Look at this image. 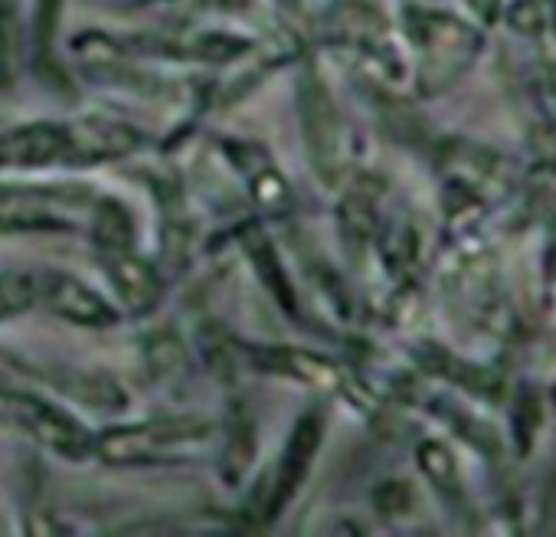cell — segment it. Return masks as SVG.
<instances>
[{
	"label": "cell",
	"mask_w": 556,
	"mask_h": 537,
	"mask_svg": "<svg viewBox=\"0 0 556 537\" xmlns=\"http://www.w3.org/2000/svg\"><path fill=\"white\" fill-rule=\"evenodd\" d=\"M138 148V132L105 122H37L0 135V167H47V164H96L125 158Z\"/></svg>",
	"instance_id": "cell-1"
},
{
	"label": "cell",
	"mask_w": 556,
	"mask_h": 537,
	"mask_svg": "<svg viewBox=\"0 0 556 537\" xmlns=\"http://www.w3.org/2000/svg\"><path fill=\"white\" fill-rule=\"evenodd\" d=\"M210 436L206 420L180 416V420H154L141 426H122L105 433L96 449L109 462H151V459H174L177 452L200 446Z\"/></svg>",
	"instance_id": "cell-2"
},
{
	"label": "cell",
	"mask_w": 556,
	"mask_h": 537,
	"mask_svg": "<svg viewBox=\"0 0 556 537\" xmlns=\"http://www.w3.org/2000/svg\"><path fill=\"white\" fill-rule=\"evenodd\" d=\"M0 423L37 436L66 459H83L92 449V439L70 413L34 397L30 390H17L14 384H0Z\"/></svg>",
	"instance_id": "cell-3"
},
{
	"label": "cell",
	"mask_w": 556,
	"mask_h": 537,
	"mask_svg": "<svg viewBox=\"0 0 556 537\" xmlns=\"http://www.w3.org/2000/svg\"><path fill=\"white\" fill-rule=\"evenodd\" d=\"M416 40L422 47L419 83L426 92H442L452 86L478 53V34L445 14H419Z\"/></svg>",
	"instance_id": "cell-4"
},
{
	"label": "cell",
	"mask_w": 556,
	"mask_h": 537,
	"mask_svg": "<svg viewBox=\"0 0 556 537\" xmlns=\"http://www.w3.org/2000/svg\"><path fill=\"white\" fill-rule=\"evenodd\" d=\"M318 442H321V416L318 413H308L295 426V433H292V439L286 446V455H282V462H278L275 475L265 478L268 482V501L262 504V514L258 517L275 514L278 508L289 501V495L302 485V478L308 475V465H312V455H315Z\"/></svg>",
	"instance_id": "cell-5"
},
{
	"label": "cell",
	"mask_w": 556,
	"mask_h": 537,
	"mask_svg": "<svg viewBox=\"0 0 556 537\" xmlns=\"http://www.w3.org/2000/svg\"><path fill=\"white\" fill-rule=\"evenodd\" d=\"M40 296L47 299V305L66 319V322H76V325H86V328H112L118 322L115 309L99 296L92 292L86 283L73 279V276H63V273H50L43 283H40Z\"/></svg>",
	"instance_id": "cell-6"
},
{
	"label": "cell",
	"mask_w": 556,
	"mask_h": 537,
	"mask_svg": "<svg viewBox=\"0 0 556 537\" xmlns=\"http://www.w3.org/2000/svg\"><path fill=\"white\" fill-rule=\"evenodd\" d=\"M109 276L115 283V292L138 312L151 309L161 286H157V276H154V268L138 259L131 249H118V252H109Z\"/></svg>",
	"instance_id": "cell-7"
},
{
	"label": "cell",
	"mask_w": 556,
	"mask_h": 537,
	"mask_svg": "<svg viewBox=\"0 0 556 537\" xmlns=\"http://www.w3.org/2000/svg\"><path fill=\"white\" fill-rule=\"evenodd\" d=\"M302 89H305L302 102H305V125H308V138L315 148V161H321V171H328V161L334 154V109L321 83H305Z\"/></svg>",
	"instance_id": "cell-8"
},
{
	"label": "cell",
	"mask_w": 556,
	"mask_h": 537,
	"mask_svg": "<svg viewBox=\"0 0 556 537\" xmlns=\"http://www.w3.org/2000/svg\"><path fill=\"white\" fill-rule=\"evenodd\" d=\"M40 296V279L30 273H11L0 276V319L21 315L24 309H30Z\"/></svg>",
	"instance_id": "cell-9"
},
{
	"label": "cell",
	"mask_w": 556,
	"mask_h": 537,
	"mask_svg": "<svg viewBox=\"0 0 556 537\" xmlns=\"http://www.w3.org/2000/svg\"><path fill=\"white\" fill-rule=\"evenodd\" d=\"M419 465H422V472L439 485V488H455V482H458V469H455V459L445 452V446H439V442H422L419 446Z\"/></svg>",
	"instance_id": "cell-10"
},
{
	"label": "cell",
	"mask_w": 556,
	"mask_h": 537,
	"mask_svg": "<svg viewBox=\"0 0 556 537\" xmlns=\"http://www.w3.org/2000/svg\"><path fill=\"white\" fill-rule=\"evenodd\" d=\"M514 426H517L520 449L527 452L533 433L540 429V407H536V397H533V394H523V397H520V403H517V410H514Z\"/></svg>",
	"instance_id": "cell-11"
},
{
	"label": "cell",
	"mask_w": 556,
	"mask_h": 537,
	"mask_svg": "<svg viewBox=\"0 0 556 537\" xmlns=\"http://www.w3.org/2000/svg\"><path fill=\"white\" fill-rule=\"evenodd\" d=\"M56 17H60V0H40V14H37V47L40 57H47V47L56 34Z\"/></svg>",
	"instance_id": "cell-12"
}]
</instances>
